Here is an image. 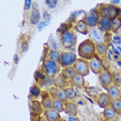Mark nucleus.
I'll list each match as a JSON object with an SVG mask.
<instances>
[{"instance_id": "f257e3e1", "label": "nucleus", "mask_w": 121, "mask_h": 121, "mask_svg": "<svg viewBox=\"0 0 121 121\" xmlns=\"http://www.w3.org/2000/svg\"><path fill=\"white\" fill-rule=\"evenodd\" d=\"M78 54L80 58L90 61L96 56V43L91 39L82 42L78 47Z\"/></svg>"}, {"instance_id": "f03ea898", "label": "nucleus", "mask_w": 121, "mask_h": 121, "mask_svg": "<svg viewBox=\"0 0 121 121\" xmlns=\"http://www.w3.org/2000/svg\"><path fill=\"white\" fill-rule=\"evenodd\" d=\"M61 65L59 63L53 61L50 59H45V61L43 63V73H45L47 78L54 79L56 76H58L59 73H61Z\"/></svg>"}, {"instance_id": "7ed1b4c3", "label": "nucleus", "mask_w": 121, "mask_h": 121, "mask_svg": "<svg viewBox=\"0 0 121 121\" xmlns=\"http://www.w3.org/2000/svg\"><path fill=\"white\" fill-rule=\"evenodd\" d=\"M60 42L63 48L67 50H73L77 43V35L76 32L71 30H64L60 33Z\"/></svg>"}, {"instance_id": "20e7f679", "label": "nucleus", "mask_w": 121, "mask_h": 121, "mask_svg": "<svg viewBox=\"0 0 121 121\" xmlns=\"http://www.w3.org/2000/svg\"><path fill=\"white\" fill-rule=\"evenodd\" d=\"M77 58L76 54L71 51H64V52H61V58H60V63L59 64L61 65L62 68H65V67H70V66H73L76 64Z\"/></svg>"}, {"instance_id": "39448f33", "label": "nucleus", "mask_w": 121, "mask_h": 121, "mask_svg": "<svg viewBox=\"0 0 121 121\" xmlns=\"http://www.w3.org/2000/svg\"><path fill=\"white\" fill-rule=\"evenodd\" d=\"M83 20L87 24V26L89 27V29L96 28L98 26V23H99V20H100V17L98 15V10L97 9L90 10L89 13L85 15Z\"/></svg>"}, {"instance_id": "423d86ee", "label": "nucleus", "mask_w": 121, "mask_h": 121, "mask_svg": "<svg viewBox=\"0 0 121 121\" xmlns=\"http://www.w3.org/2000/svg\"><path fill=\"white\" fill-rule=\"evenodd\" d=\"M75 69L77 71L78 75H81L83 77H86L89 75L90 73V66H89V61L85 59H82V58H78L77 60L76 64L73 65Z\"/></svg>"}, {"instance_id": "0eeeda50", "label": "nucleus", "mask_w": 121, "mask_h": 121, "mask_svg": "<svg viewBox=\"0 0 121 121\" xmlns=\"http://www.w3.org/2000/svg\"><path fill=\"white\" fill-rule=\"evenodd\" d=\"M98 80H99V83L104 89H108L110 86L113 85L112 73L109 69H107V68H104L99 75H98Z\"/></svg>"}, {"instance_id": "6e6552de", "label": "nucleus", "mask_w": 121, "mask_h": 121, "mask_svg": "<svg viewBox=\"0 0 121 121\" xmlns=\"http://www.w3.org/2000/svg\"><path fill=\"white\" fill-rule=\"evenodd\" d=\"M89 66H90V70H91L93 73H95V75H99L101 71L104 69L103 60H101V58L98 57L97 55L89 61Z\"/></svg>"}, {"instance_id": "1a4fd4ad", "label": "nucleus", "mask_w": 121, "mask_h": 121, "mask_svg": "<svg viewBox=\"0 0 121 121\" xmlns=\"http://www.w3.org/2000/svg\"><path fill=\"white\" fill-rule=\"evenodd\" d=\"M95 98H96V103H97V104L100 107V108H103L104 110L109 108V107H111L112 99L107 92L98 93V94L95 96Z\"/></svg>"}, {"instance_id": "9d476101", "label": "nucleus", "mask_w": 121, "mask_h": 121, "mask_svg": "<svg viewBox=\"0 0 121 121\" xmlns=\"http://www.w3.org/2000/svg\"><path fill=\"white\" fill-rule=\"evenodd\" d=\"M68 84H69V82L61 73H59L58 76H56L53 79V85L57 89H65L66 87H68Z\"/></svg>"}, {"instance_id": "9b49d317", "label": "nucleus", "mask_w": 121, "mask_h": 121, "mask_svg": "<svg viewBox=\"0 0 121 121\" xmlns=\"http://www.w3.org/2000/svg\"><path fill=\"white\" fill-rule=\"evenodd\" d=\"M98 28L103 32H111L112 31V20L109 17L107 18H100L99 23H98Z\"/></svg>"}, {"instance_id": "f8f14e48", "label": "nucleus", "mask_w": 121, "mask_h": 121, "mask_svg": "<svg viewBox=\"0 0 121 121\" xmlns=\"http://www.w3.org/2000/svg\"><path fill=\"white\" fill-rule=\"evenodd\" d=\"M43 116H45L47 121H60L61 120V115L59 112H57L54 109L47 110L43 112Z\"/></svg>"}, {"instance_id": "ddd939ff", "label": "nucleus", "mask_w": 121, "mask_h": 121, "mask_svg": "<svg viewBox=\"0 0 121 121\" xmlns=\"http://www.w3.org/2000/svg\"><path fill=\"white\" fill-rule=\"evenodd\" d=\"M64 112L66 113L67 115H69L70 117H75V116H77V114H78V107H77V104L73 103V101L68 100L65 103Z\"/></svg>"}, {"instance_id": "4468645a", "label": "nucleus", "mask_w": 121, "mask_h": 121, "mask_svg": "<svg viewBox=\"0 0 121 121\" xmlns=\"http://www.w3.org/2000/svg\"><path fill=\"white\" fill-rule=\"evenodd\" d=\"M107 93L109 94V96L111 97L112 100L119 99V98L121 97V89H120V87L115 86V85L110 86L108 89H107Z\"/></svg>"}, {"instance_id": "2eb2a0df", "label": "nucleus", "mask_w": 121, "mask_h": 121, "mask_svg": "<svg viewBox=\"0 0 121 121\" xmlns=\"http://www.w3.org/2000/svg\"><path fill=\"white\" fill-rule=\"evenodd\" d=\"M69 84H70V86L73 87V88H84L85 79H84L83 76L77 73V75L69 81Z\"/></svg>"}, {"instance_id": "dca6fc26", "label": "nucleus", "mask_w": 121, "mask_h": 121, "mask_svg": "<svg viewBox=\"0 0 121 121\" xmlns=\"http://www.w3.org/2000/svg\"><path fill=\"white\" fill-rule=\"evenodd\" d=\"M42 104H43V108L45 111L47 110H50V109H53V96L49 93H45L43 95V98H42Z\"/></svg>"}, {"instance_id": "f3484780", "label": "nucleus", "mask_w": 121, "mask_h": 121, "mask_svg": "<svg viewBox=\"0 0 121 121\" xmlns=\"http://www.w3.org/2000/svg\"><path fill=\"white\" fill-rule=\"evenodd\" d=\"M118 114L117 112L115 111L112 107H109V108L104 109L103 112V119L104 120H108V121H113L117 118Z\"/></svg>"}, {"instance_id": "a211bd4d", "label": "nucleus", "mask_w": 121, "mask_h": 121, "mask_svg": "<svg viewBox=\"0 0 121 121\" xmlns=\"http://www.w3.org/2000/svg\"><path fill=\"white\" fill-rule=\"evenodd\" d=\"M75 29L77 32H79V33H81V34H84V35L89 33V27L87 26V24L85 23L84 20H79L77 22Z\"/></svg>"}, {"instance_id": "6ab92c4d", "label": "nucleus", "mask_w": 121, "mask_h": 121, "mask_svg": "<svg viewBox=\"0 0 121 121\" xmlns=\"http://www.w3.org/2000/svg\"><path fill=\"white\" fill-rule=\"evenodd\" d=\"M108 51H109V47L104 42L96 43V55H97V56L104 57L108 54Z\"/></svg>"}, {"instance_id": "aec40b11", "label": "nucleus", "mask_w": 121, "mask_h": 121, "mask_svg": "<svg viewBox=\"0 0 121 121\" xmlns=\"http://www.w3.org/2000/svg\"><path fill=\"white\" fill-rule=\"evenodd\" d=\"M61 75L64 77V78L66 79L68 82H69L70 80L77 75V71H76V69H75V67H73V66L65 67V68H62V70H61Z\"/></svg>"}, {"instance_id": "412c9836", "label": "nucleus", "mask_w": 121, "mask_h": 121, "mask_svg": "<svg viewBox=\"0 0 121 121\" xmlns=\"http://www.w3.org/2000/svg\"><path fill=\"white\" fill-rule=\"evenodd\" d=\"M52 96H53L54 98H57V99L63 101L64 104L66 103V101H68L66 93H65V89H57V88H55L54 93Z\"/></svg>"}, {"instance_id": "4be33fe9", "label": "nucleus", "mask_w": 121, "mask_h": 121, "mask_svg": "<svg viewBox=\"0 0 121 121\" xmlns=\"http://www.w3.org/2000/svg\"><path fill=\"white\" fill-rule=\"evenodd\" d=\"M90 34H91V36H92L91 40H95L96 43L103 42V34H104V32L101 31V30L98 28V27L91 29V32H90Z\"/></svg>"}, {"instance_id": "5701e85b", "label": "nucleus", "mask_w": 121, "mask_h": 121, "mask_svg": "<svg viewBox=\"0 0 121 121\" xmlns=\"http://www.w3.org/2000/svg\"><path fill=\"white\" fill-rule=\"evenodd\" d=\"M31 112L35 115H40L42 113L45 112L42 103L38 100H32L31 101Z\"/></svg>"}, {"instance_id": "b1692460", "label": "nucleus", "mask_w": 121, "mask_h": 121, "mask_svg": "<svg viewBox=\"0 0 121 121\" xmlns=\"http://www.w3.org/2000/svg\"><path fill=\"white\" fill-rule=\"evenodd\" d=\"M48 59L50 60H53V61L57 62V63H60V58H61V52L56 50V49H51L49 50L48 52Z\"/></svg>"}, {"instance_id": "393cba45", "label": "nucleus", "mask_w": 121, "mask_h": 121, "mask_svg": "<svg viewBox=\"0 0 121 121\" xmlns=\"http://www.w3.org/2000/svg\"><path fill=\"white\" fill-rule=\"evenodd\" d=\"M119 12H120V9L118 6L108 4V17L111 19V20L119 17Z\"/></svg>"}, {"instance_id": "a878e982", "label": "nucleus", "mask_w": 121, "mask_h": 121, "mask_svg": "<svg viewBox=\"0 0 121 121\" xmlns=\"http://www.w3.org/2000/svg\"><path fill=\"white\" fill-rule=\"evenodd\" d=\"M64 106H65V104L63 103V101L53 97V109L54 110H56V111L59 113L64 112Z\"/></svg>"}, {"instance_id": "bb28decb", "label": "nucleus", "mask_w": 121, "mask_h": 121, "mask_svg": "<svg viewBox=\"0 0 121 121\" xmlns=\"http://www.w3.org/2000/svg\"><path fill=\"white\" fill-rule=\"evenodd\" d=\"M65 93H66V96H67V99L70 100V101H73L77 96V93H76V90L73 89V87L71 86H68L65 88Z\"/></svg>"}, {"instance_id": "cd10ccee", "label": "nucleus", "mask_w": 121, "mask_h": 121, "mask_svg": "<svg viewBox=\"0 0 121 121\" xmlns=\"http://www.w3.org/2000/svg\"><path fill=\"white\" fill-rule=\"evenodd\" d=\"M121 28V18L117 17L112 20V32L117 33V31Z\"/></svg>"}, {"instance_id": "c85d7f7f", "label": "nucleus", "mask_w": 121, "mask_h": 121, "mask_svg": "<svg viewBox=\"0 0 121 121\" xmlns=\"http://www.w3.org/2000/svg\"><path fill=\"white\" fill-rule=\"evenodd\" d=\"M111 107L115 110V111L117 112L118 115L121 114V98H119V99H114V100H112Z\"/></svg>"}, {"instance_id": "c756f323", "label": "nucleus", "mask_w": 121, "mask_h": 121, "mask_svg": "<svg viewBox=\"0 0 121 121\" xmlns=\"http://www.w3.org/2000/svg\"><path fill=\"white\" fill-rule=\"evenodd\" d=\"M97 10H98V15H99L100 18L108 17V5H106V4L100 5L99 7H97Z\"/></svg>"}, {"instance_id": "7c9ffc66", "label": "nucleus", "mask_w": 121, "mask_h": 121, "mask_svg": "<svg viewBox=\"0 0 121 121\" xmlns=\"http://www.w3.org/2000/svg\"><path fill=\"white\" fill-rule=\"evenodd\" d=\"M112 77H113V85L120 87V85H121V75L119 73H112Z\"/></svg>"}, {"instance_id": "2f4dec72", "label": "nucleus", "mask_w": 121, "mask_h": 121, "mask_svg": "<svg viewBox=\"0 0 121 121\" xmlns=\"http://www.w3.org/2000/svg\"><path fill=\"white\" fill-rule=\"evenodd\" d=\"M30 93H31V95L33 96V97H38L40 94H42V91H40V88L36 86V85H34V86L31 87V89H30Z\"/></svg>"}, {"instance_id": "473e14b6", "label": "nucleus", "mask_w": 121, "mask_h": 121, "mask_svg": "<svg viewBox=\"0 0 121 121\" xmlns=\"http://www.w3.org/2000/svg\"><path fill=\"white\" fill-rule=\"evenodd\" d=\"M38 20H39V13L36 9H34L31 13V23L32 24H36Z\"/></svg>"}, {"instance_id": "72a5a7b5", "label": "nucleus", "mask_w": 121, "mask_h": 121, "mask_svg": "<svg viewBox=\"0 0 121 121\" xmlns=\"http://www.w3.org/2000/svg\"><path fill=\"white\" fill-rule=\"evenodd\" d=\"M46 4L48 5L50 9H55V7L58 5V1H57V0H47Z\"/></svg>"}, {"instance_id": "f704fd0d", "label": "nucleus", "mask_w": 121, "mask_h": 121, "mask_svg": "<svg viewBox=\"0 0 121 121\" xmlns=\"http://www.w3.org/2000/svg\"><path fill=\"white\" fill-rule=\"evenodd\" d=\"M32 1L31 0H26L25 2H24V7H25V10H29L32 7Z\"/></svg>"}, {"instance_id": "c9c22d12", "label": "nucleus", "mask_w": 121, "mask_h": 121, "mask_svg": "<svg viewBox=\"0 0 121 121\" xmlns=\"http://www.w3.org/2000/svg\"><path fill=\"white\" fill-rule=\"evenodd\" d=\"M117 34L119 35V36H121V28H120V29L118 30V31H117Z\"/></svg>"}, {"instance_id": "e433bc0d", "label": "nucleus", "mask_w": 121, "mask_h": 121, "mask_svg": "<svg viewBox=\"0 0 121 121\" xmlns=\"http://www.w3.org/2000/svg\"><path fill=\"white\" fill-rule=\"evenodd\" d=\"M119 17L121 18V9H120V12H119Z\"/></svg>"}, {"instance_id": "4c0bfd02", "label": "nucleus", "mask_w": 121, "mask_h": 121, "mask_svg": "<svg viewBox=\"0 0 121 121\" xmlns=\"http://www.w3.org/2000/svg\"><path fill=\"white\" fill-rule=\"evenodd\" d=\"M100 121H108V120H104V119H101Z\"/></svg>"}]
</instances>
